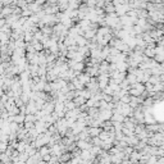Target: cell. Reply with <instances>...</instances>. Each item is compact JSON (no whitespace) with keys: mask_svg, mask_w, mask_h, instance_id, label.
I'll return each mask as SVG.
<instances>
[{"mask_svg":"<svg viewBox=\"0 0 164 164\" xmlns=\"http://www.w3.org/2000/svg\"><path fill=\"white\" fill-rule=\"evenodd\" d=\"M99 133H100V129H99V128L94 127V128L90 129V135H91V136H97Z\"/></svg>","mask_w":164,"mask_h":164,"instance_id":"cell-1","label":"cell"},{"mask_svg":"<svg viewBox=\"0 0 164 164\" xmlns=\"http://www.w3.org/2000/svg\"><path fill=\"white\" fill-rule=\"evenodd\" d=\"M158 45H162V46H164V36L159 40V41H158Z\"/></svg>","mask_w":164,"mask_h":164,"instance_id":"cell-2","label":"cell"},{"mask_svg":"<svg viewBox=\"0 0 164 164\" xmlns=\"http://www.w3.org/2000/svg\"><path fill=\"white\" fill-rule=\"evenodd\" d=\"M151 1H152V3H163L164 0H151Z\"/></svg>","mask_w":164,"mask_h":164,"instance_id":"cell-3","label":"cell"}]
</instances>
